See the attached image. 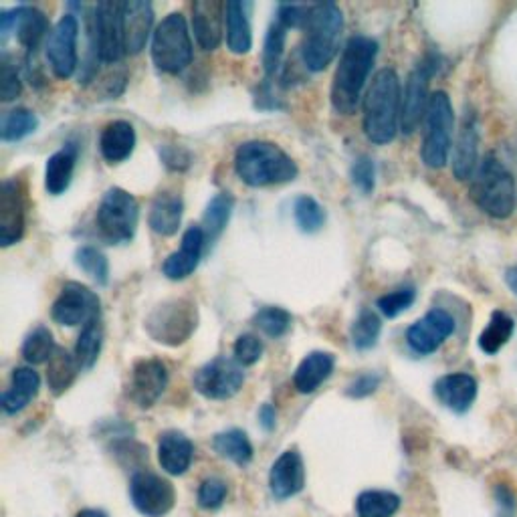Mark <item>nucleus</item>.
<instances>
[{
    "instance_id": "obj_1",
    "label": "nucleus",
    "mask_w": 517,
    "mask_h": 517,
    "mask_svg": "<svg viewBox=\"0 0 517 517\" xmlns=\"http://www.w3.org/2000/svg\"><path fill=\"white\" fill-rule=\"evenodd\" d=\"M378 57V43L366 35L348 39L332 81V108L340 116H354Z\"/></svg>"
},
{
    "instance_id": "obj_2",
    "label": "nucleus",
    "mask_w": 517,
    "mask_h": 517,
    "mask_svg": "<svg viewBox=\"0 0 517 517\" xmlns=\"http://www.w3.org/2000/svg\"><path fill=\"white\" fill-rule=\"evenodd\" d=\"M364 134L376 146L390 144L400 128L402 89L394 69L384 67L374 77L362 101Z\"/></svg>"
},
{
    "instance_id": "obj_3",
    "label": "nucleus",
    "mask_w": 517,
    "mask_h": 517,
    "mask_svg": "<svg viewBox=\"0 0 517 517\" xmlns=\"http://www.w3.org/2000/svg\"><path fill=\"white\" fill-rule=\"evenodd\" d=\"M235 172L251 188L293 182L299 174L293 158L273 142L249 140L235 152Z\"/></svg>"
},
{
    "instance_id": "obj_4",
    "label": "nucleus",
    "mask_w": 517,
    "mask_h": 517,
    "mask_svg": "<svg viewBox=\"0 0 517 517\" xmlns=\"http://www.w3.org/2000/svg\"><path fill=\"white\" fill-rule=\"evenodd\" d=\"M344 33V13L336 3L314 5L312 17L305 27V41L301 47L303 65L320 73L338 55L340 41Z\"/></svg>"
},
{
    "instance_id": "obj_5",
    "label": "nucleus",
    "mask_w": 517,
    "mask_h": 517,
    "mask_svg": "<svg viewBox=\"0 0 517 517\" xmlns=\"http://www.w3.org/2000/svg\"><path fill=\"white\" fill-rule=\"evenodd\" d=\"M471 198L493 219H507L513 215L517 202L515 180L493 154L479 164L471 182Z\"/></svg>"
},
{
    "instance_id": "obj_6",
    "label": "nucleus",
    "mask_w": 517,
    "mask_h": 517,
    "mask_svg": "<svg viewBox=\"0 0 517 517\" xmlns=\"http://www.w3.org/2000/svg\"><path fill=\"white\" fill-rule=\"evenodd\" d=\"M198 326L196 303L188 297L166 299L156 305L144 322L146 334L162 346L178 348L186 344Z\"/></svg>"
},
{
    "instance_id": "obj_7",
    "label": "nucleus",
    "mask_w": 517,
    "mask_h": 517,
    "mask_svg": "<svg viewBox=\"0 0 517 517\" xmlns=\"http://www.w3.org/2000/svg\"><path fill=\"white\" fill-rule=\"evenodd\" d=\"M138 223L140 204L134 194L120 186H114L103 194L97 206L95 225L99 229V235L110 245L130 243L136 237Z\"/></svg>"
},
{
    "instance_id": "obj_8",
    "label": "nucleus",
    "mask_w": 517,
    "mask_h": 517,
    "mask_svg": "<svg viewBox=\"0 0 517 517\" xmlns=\"http://www.w3.org/2000/svg\"><path fill=\"white\" fill-rule=\"evenodd\" d=\"M423 124H425V134H423L421 158L429 168L439 170L449 162V154L453 148V130H455L453 103L445 91H435L431 95Z\"/></svg>"
},
{
    "instance_id": "obj_9",
    "label": "nucleus",
    "mask_w": 517,
    "mask_h": 517,
    "mask_svg": "<svg viewBox=\"0 0 517 517\" xmlns=\"http://www.w3.org/2000/svg\"><path fill=\"white\" fill-rule=\"evenodd\" d=\"M194 57L188 23L180 13H170L154 31L152 61L170 75L182 73Z\"/></svg>"
},
{
    "instance_id": "obj_10",
    "label": "nucleus",
    "mask_w": 517,
    "mask_h": 517,
    "mask_svg": "<svg viewBox=\"0 0 517 517\" xmlns=\"http://www.w3.org/2000/svg\"><path fill=\"white\" fill-rule=\"evenodd\" d=\"M124 7L126 3H114V0L93 7L89 33L101 63H118L126 55Z\"/></svg>"
},
{
    "instance_id": "obj_11",
    "label": "nucleus",
    "mask_w": 517,
    "mask_h": 517,
    "mask_svg": "<svg viewBox=\"0 0 517 517\" xmlns=\"http://www.w3.org/2000/svg\"><path fill=\"white\" fill-rule=\"evenodd\" d=\"M439 69V59L435 55H427L415 69L410 71L404 95H402V114H400V130L404 136H412L421 122H425L429 108V83Z\"/></svg>"
},
{
    "instance_id": "obj_12",
    "label": "nucleus",
    "mask_w": 517,
    "mask_h": 517,
    "mask_svg": "<svg viewBox=\"0 0 517 517\" xmlns=\"http://www.w3.org/2000/svg\"><path fill=\"white\" fill-rule=\"evenodd\" d=\"M192 384H194V390L204 398L227 400V398H233L243 388L245 372L237 360L219 356L196 370Z\"/></svg>"
},
{
    "instance_id": "obj_13",
    "label": "nucleus",
    "mask_w": 517,
    "mask_h": 517,
    "mask_svg": "<svg viewBox=\"0 0 517 517\" xmlns=\"http://www.w3.org/2000/svg\"><path fill=\"white\" fill-rule=\"evenodd\" d=\"M99 305L101 301L95 291L83 283L67 281L51 307V318L59 326L67 328L85 326L87 322L99 318Z\"/></svg>"
},
{
    "instance_id": "obj_14",
    "label": "nucleus",
    "mask_w": 517,
    "mask_h": 517,
    "mask_svg": "<svg viewBox=\"0 0 517 517\" xmlns=\"http://www.w3.org/2000/svg\"><path fill=\"white\" fill-rule=\"evenodd\" d=\"M77 39H79V21L75 15L65 13L51 29L45 45L47 61L55 77L69 79L77 71V63H79Z\"/></svg>"
},
{
    "instance_id": "obj_15",
    "label": "nucleus",
    "mask_w": 517,
    "mask_h": 517,
    "mask_svg": "<svg viewBox=\"0 0 517 517\" xmlns=\"http://www.w3.org/2000/svg\"><path fill=\"white\" fill-rule=\"evenodd\" d=\"M11 33L17 35L21 47L31 55L35 53L45 37H49V19L35 7H15L0 13V39L7 41Z\"/></svg>"
},
{
    "instance_id": "obj_16",
    "label": "nucleus",
    "mask_w": 517,
    "mask_h": 517,
    "mask_svg": "<svg viewBox=\"0 0 517 517\" xmlns=\"http://www.w3.org/2000/svg\"><path fill=\"white\" fill-rule=\"evenodd\" d=\"M453 332H455L453 316L447 312V309L435 307L427 316H423L419 322H415L406 330V344L415 354L429 356L437 352L453 336Z\"/></svg>"
},
{
    "instance_id": "obj_17",
    "label": "nucleus",
    "mask_w": 517,
    "mask_h": 517,
    "mask_svg": "<svg viewBox=\"0 0 517 517\" xmlns=\"http://www.w3.org/2000/svg\"><path fill=\"white\" fill-rule=\"evenodd\" d=\"M130 495L140 513L146 517H162L166 515L176 501V493L170 481L150 473L140 471L132 477Z\"/></svg>"
},
{
    "instance_id": "obj_18",
    "label": "nucleus",
    "mask_w": 517,
    "mask_h": 517,
    "mask_svg": "<svg viewBox=\"0 0 517 517\" xmlns=\"http://www.w3.org/2000/svg\"><path fill=\"white\" fill-rule=\"evenodd\" d=\"M25 196L17 178L0 184V245H17L25 235Z\"/></svg>"
},
{
    "instance_id": "obj_19",
    "label": "nucleus",
    "mask_w": 517,
    "mask_h": 517,
    "mask_svg": "<svg viewBox=\"0 0 517 517\" xmlns=\"http://www.w3.org/2000/svg\"><path fill=\"white\" fill-rule=\"evenodd\" d=\"M227 23V3L196 0L192 5V33L200 49L215 51L223 43Z\"/></svg>"
},
{
    "instance_id": "obj_20",
    "label": "nucleus",
    "mask_w": 517,
    "mask_h": 517,
    "mask_svg": "<svg viewBox=\"0 0 517 517\" xmlns=\"http://www.w3.org/2000/svg\"><path fill=\"white\" fill-rule=\"evenodd\" d=\"M168 386V370L162 360L146 358L132 368L128 394L140 408H150L158 402Z\"/></svg>"
},
{
    "instance_id": "obj_21",
    "label": "nucleus",
    "mask_w": 517,
    "mask_h": 517,
    "mask_svg": "<svg viewBox=\"0 0 517 517\" xmlns=\"http://www.w3.org/2000/svg\"><path fill=\"white\" fill-rule=\"evenodd\" d=\"M206 243L209 241H206L202 227H188L182 235L180 249L166 257V261L162 265V273L170 281H182V279L190 277L200 263Z\"/></svg>"
},
{
    "instance_id": "obj_22",
    "label": "nucleus",
    "mask_w": 517,
    "mask_h": 517,
    "mask_svg": "<svg viewBox=\"0 0 517 517\" xmlns=\"http://www.w3.org/2000/svg\"><path fill=\"white\" fill-rule=\"evenodd\" d=\"M479 162V124L473 112H467L457 142L453 146V174L457 180H469L477 172Z\"/></svg>"
},
{
    "instance_id": "obj_23",
    "label": "nucleus",
    "mask_w": 517,
    "mask_h": 517,
    "mask_svg": "<svg viewBox=\"0 0 517 517\" xmlns=\"http://www.w3.org/2000/svg\"><path fill=\"white\" fill-rule=\"evenodd\" d=\"M154 25V9L148 0H130L124 7L126 55H138L146 47Z\"/></svg>"
},
{
    "instance_id": "obj_24",
    "label": "nucleus",
    "mask_w": 517,
    "mask_h": 517,
    "mask_svg": "<svg viewBox=\"0 0 517 517\" xmlns=\"http://www.w3.org/2000/svg\"><path fill=\"white\" fill-rule=\"evenodd\" d=\"M136 130L126 120H114L99 134V152L108 164L126 162L136 150Z\"/></svg>"
},
{
    "instance_id": "obj_25",
    "label": "nucleus",
    "mask_w": 517,
    "mask_h": 517,
    "mask_svg": "<svg viewBox=\"0 0 517 517\" xmlns=\"http://www.w3.org/2000/svg\"><path fill=\"white\" fill-rule=\"evenodd\" d=\"M305 483V467L303 459L297 451H285L273 463L269 473V485L277 499L293 497L303 489Z\"/></svg>"
},
{
    "instance_id": "obj_26",
    "label": "nucleus",
    "mask_w": 517,
    "mask_h": 517,
    "mask_svg": "<svg viewBox=\"0 0 517 517\" xmlns=\"http://www.w3.org/2000/svg\"><path fill=\"white\" fill-rule=\"evenodd\" d=\"M336 356L332 352L316 350L309 352L297 366L293 374V386L299 394L316 392L334 372Z\"/></svg>"
},
{
    "instance_id": "obj_27",
    "label": "nucleus",
    "mask_w": 517,
    "mask_h": 517,
    "mask_svg": "<svg viewBox=\"0 0 517 517\" xmlns=\"http://www.w3.org/2000/svg\"><path fill=\"white\" fill-rule=\"evenodd\" d=\"M184 202L176 192H160L150 206L148 225L160 237H174L182 225Z\"/></svg>"
},
{
    "instance_id": "obj_28",
    "label": "nucleus",
    "mask_w": 517,
    "mask_h": 517,
    "mask_svg": "<svg viewBox=\"0 0 517 517\" xmlns=\"http://www.w3.org/2000/svg\"><path fill=\"white\" fill-rule=\"evenodd\" d=\"M77 156H79V146L75 142H67L61 150L49 156L45 166V190L51 196H59L71 186Z\"/></svg>"
},
{
    "instance_id": "obj_29",
    "label": "nucleus",
    "mask_w": 517,
    "mask_h": 517,
    "mask_svg": "<svg viewBox=\"0 0 517 517\" xmlns=\"http://www.w3.org/2000/svg\"><path fill=\"white\" fill-rule=\"evenodd\" d=\"M435 394L447 408L455 412H465L477 398V382L473 376L463 372L447 374L437 380Z\"/></svg>"
},
{
    "instance_id": "obj_30",
    "label": "nucleus",
    "mask_w": 517,
    "mask_h": 517,
    "mask_svg": "<svg viewBox=\"0 0 517 517\" xmlns=\"http://www.w3.org/2000/svg\"><path fill=\"white\" fill-rule=\"evenodd\" d=\"M194 445L188 437L178 431H166L160 435L158 461L162 469L170 475H184L192 463Z\"/></svg>"
},
{
    "instance_id": "obj_31",
    "label": "nucleus",
    "mask_w": 517,
    "mask_h": 517,
    "mask_svg": "<svg viewBox=\"0 0 517 517\" xmlns=\"http://www.w3.org/2000/svg\"><path fill=\"white\" fill-rule=\"evenodd\" d=\"M41 378L33 368H15L11 388L3 394V408L9 415H17L23 408L31 404V400L39 394Z\"/></svg>"
},
{
    "instance_id": "obj_32",
    "label": "nucleus",
    "mask_w": 517,
    "mask_h": 517,
    "mask_svg": "<svg viewBox=\"0 0 517 517\" xmlns=\"http://www.w3.org/2000/svg\"><path fill=\"white\" fill-rule=\"evenodd\" d=\"M227 47L235 55H247L253 49V31L247 5L239 0L227 3Z\"/></svg>"
},
{
    "instance_id": "obj_33",
    "label": "nucleus",
    "mask_w": 517,
    "mask_h": 517,
    "mask_svg": "<svg viewBox=\"0 0 517 517\" xmlns=\"http://www.w3.org/2000/svg\"><path fill=\"white\" fill-rule=\"evenodd\" d=\"M235 209V198L229 192H219L206 204V211L202 215V229L206 235V241H217L223 231L227 229Z\"/></svg>"
},
{
    "instance_id": "obj_34",
    "label": "nucleus",
    "mask_w": 517,
    "mask_h": 517,
    "mask_svg": "<svg viewBox=\"0 0 517 517\" xmlns=\"http://www.w3.org/2000/svg\"><path fill=\"white\" fill-rule=\"evenodd\" d=\"M79 364L75 356H71L67 350L57 348L53 358L49 360V370H47V384L55 396H61L69 386L75 382L79 374Z\"/></svg>"
},
{
    "instance_id": "obj_35",
    "label": "nucleus",
    "mask_w": 517,
    "mask_h": 517,
    "mask_svg": "<svg viewBox=\"0 0 517 517\" xmlns=\"http://www.w3.org/2000/svg\"><path fill=\"white\" fill-rule=\"evenodd\" d=\"M101 346H103V326H101V318H95L81 328V334L75 344V360L81 370H89L95 366Z\"/></svg>"
},
{
    "instance_id": "obj_36",
    "label": "nucleus",
    "mask_w": 517,
    "mask_h": 517,
    "mask_svg": "<svg viewBox=\"0 0 517 517\" xmlns=\"http://www.w3.org/2000/svg\"><path fill=\"white\" fill-rule=\"evenodd\" d=\"M513 330H515V324L511 316H507L505 312H493L489 324L479 336V348L489 356L497 354L511 340Z\"/></svg>"
},
{
    "instance_id": "obj_37",
    "label": "nucleus",
    "mask_w": 517,
    "mask_h": 517,
    "mask_svg": "<svg viewBox=\"0 0 517 517\" xmlns=\"http://www.w3.org/2000/svg\"><path fill=\"white\" fill-rule=\"evenodd\" d=\"M39 128V118L27 108H15L3 116L0 122V140L3 142H21L27 136L35 134Z\"/></svg>"
},
{
    "instance_id": "obj_38",
    "label": "nucleus",
    "mask_w": 517,
    "mask_h": 517,
    "mask_svg": "<svg viewBox=\"0 0 517 517\" xmlns=\"http://www.w3.org/2000/svg\"><path fill=\"white\" fill-rule=\"evenodd\" d=\"M213 447L221 457H225L237 465H247L253 459V445H251L249 437L239 429H231V431L217 435L213 439Z\"/></svg>"
},
{
    "instance_id": "obj_39",
    "label": "nucleus",
    "mask_w": 517,
    "mask_h": 517,
    "mask_svg": "<svg viewBox=\"0 0 517 517\" xmlns=\"http://www.w3.org/2000/svg\"><path fill=\"white\" fill-rule=\"evenodd\" d=\"M293 219L301 233L314 235L326 225V211L314 196L303 194L293 204Z\"/></svg>"
},
{
    "instance_id": "obj_40",
    "label": "nucleus",
    "mask_w": 517,
    "mask_h": 517,
    "mask_svg": "<svg viewBox=\"0 0 517 517\" xmlns=\"http://www.w3.org/2000/svg\"><path fill=\"white\" fill-rule=\"evenodd\" d=\"M400 497L390 491H364L356 501L360 517H390L398 511Z\"/></svg>"
},
{
    "instance_id": "obj_41",
    "label": "nucleus",
    "mask_w": 517,
    "mask_h": 517,
    "mask_svg": "<svg viewBox=\"0 0 517 517\" xmlns=\"http://www.w3.org/2000/svg\"><path fill=\"white\" fill-rule=\"evenodd\" d=\"M287 27L279 23L277 19L271 23L267 35H265V45H263V69L265 75L271 77L279 71L283 55H285V43H287Z\"/></svg>"
},
{
    "instance_id": "obj_42",
    "label": "nucleus",
    "mask_w": 517,
    "mask_h": 517,
    "mask_svg": "<svg viewBox=\"0 0 517 517\" xmlns=\"http://www.w3.org/2000/svg\"><path fill=\"white\" fill-rule=\"evenodd\" d=\"M75 265L97 285L110 283V261L97 247L83 245L75 251Z\"/></svg>"
},
{
    "instance_id": "obj_43",
    "label": "nucleus",
    "mask_w": 517,
    "mask_h": 517,
    "mask_svg": "<svg viewBox=\"0 0 517 517\" xmlns=\"http://www.w3.org/2000/svg\"><path fill=\"white\" fill-rule=\"evenodd\" d=\"M382 332V322L380 318L372 312V309L364 307L362 312L358 314V318L352 324V344L356 350H372L378 344Z\"/></svg>"
},
{
    "instance_id": "obj_44",
    "label": "nucleus",
    "mask_w": 517,
    "mask_h": 517,
    "mask_svg": "<svg viewBox=\"0 0 517 517\" xmlns=\"http://www.w3.org/2000/svg\"><path fill=\"white\" fill-rule=\"evenodd\" d=\"M57 346L53 340V334L45 326H37L23 342V358L29 364H45L53 358Z\"/></svg>"
},
{
    "instance_id": "obj_45",
    "label": "nucleus",
    "mask_w": 517,
    "mask_h": 517,
    "mask_svg": "<svg viewBox=\"0 0 517 517\" xmlns=\"http://www.w3.org/2000/svg\"><path fill=\"white\" fill-rule=\"evenodd\" d=\"M253 324L269 338H283L293 324L291 314L283 307H261L253 318Z\"/></svg>"
},
{
    "instance_id": "obj_46",
    "label": "nucleus",
    "mask_w": 517,
    "mask_h": 517,
    "mask_svg": "<svg viewBox=\"0 0 517 517\" xmlns=\"http://www.w3.org/2000/svg\"><path fill=\"white\" fill-rule=\"evenodd\" d=\"M417 299V289L415 287H400L394 289L382 297H378L376 307L380 309V314L384 318H398L400 314H404L406 309H410V305L415 303Z\"/></svg>"
},
{
    "instance_id": "obj_47",
    "label": "nucleus",
    "mask_w": 517,
    "mask_h": 517,
    "mask_svg": "<svg viewBox=\"0 0 517 517\" xmlns=\"http://www.w3.org/2000/svg\"><path fill=\"white\" fill-rule=\"evenodd\" d=\"M23 83L19 77L17 65L9 59L7 53H3V61H0V99L5 103L15 101L21 95Z\"/></svg>"
},
{
    "instance_id": "obj_48",
    "label": "nucleus",
    "mask_w": 517,
    "mask_h": 517,
    "mask_svg": "<svg viewBox=\"0 0 517 517\" xmlns=\"http://www.w3.org/2000/svg\"><path fill=\"white\" fill-rule=\"evenodd\" d=\"M227 497V483L219 477L204 479L198 489V503L204 509H217Z\"/></svg>"
},
{
    "instance_id": "obj_49",
    "label": "nucleus",
    "mask_w": 517,
    "mask_h": 517,
    "mask_svg": "<svg viewBox=\"0 0 517 517\" xmlns=\"http://www.w3.org/2000/svg\"><path fill=\"white\" fill-rule=\"evenodd\" d=\"M352 184L362 192V194H372L376 186V166L374 160L368 156H360L352 164Z\"/></svg>"
},
{
    "instance_id": "obj_50",
    "label": "nucleus",
    "mask_w": 517,
    "mask_h": 517,
    "mask_svg": "<svg viewBox=\"0 0 517 517\" xmlns=\"http://www.w3.org/2000/svg\"><path fill=\"white\" fill-rule=\"evenodd\" d=\"M233 352H235V360L241 366H253L263 356V342L253 334H243L237 338Z\"/></svg>"
},
{
    "instance_id": "obj_51",
    "label": "nucleus",
    "mask_w": 517,
    "mask_h": 517,
    "mask_svg": "<svg viewBox=\"0 0 517 517\" xmlns=\"http://www.w3.org/2000/svg\"><path fill=\"white\" fill-rule=\"evenodd\" d=\"M314 5H279L277 7V21L283 23L287 29H305L309 17H312Z\"/></svg>"
},
{
    "instance_id": "obj_52",
    "label": "nucleus",
    "mask_w": 517,
    "mask_h": 517,
    "mask_svg": "<svg viewBox=\"0 0 517 517\" xmlns=\"http://www.w3.org/2000/svg\"><path fill=\"white\" fill-rule=\"evenodd\" d=\"M160 158L162 162L170 168V170H186L192 164V156L188 150L180 148V146H164L160 150Z\"/></svg>"
},
{
    "instance_id": "obj_53",
    "label": "nucleus",
    "mask_w": 517,
    "mask_h": 517,
    "mask_svg": "<svg viewBox=\"0 0 517 517\" xmlns=\"http://www.w3.org/2000/svg\"><path fill=\"white\" fill-rule=\"evenodd\" d=\"M378 386H380V376L368 372V374L358 376V378L348 386V396H352V398H364V396H370Z\"/></svg>"
},
{
    "instance_id": "obj_54",
    "label": "nucleus",
    "mask_w": 517,
    "mask_h": 517,
    "mask_svg": "<svg viewBox=\"0 0 517 517\" xmlns=\"http://www.w3.org/2000/svg\"><path fill=\"white\" fill-rule=\"evenodd\" d=\"M275 419H277V412L271 404H263V408L259 410V421L263 425L265 431H271L275 427Z\"/></svg>"
},
{
    "instance_id": "obj_55",
    "label": "nucleus",
    "mask_w": 517,
    "mask_h": 517,
    "mask_svg": "<svg viewBox=\"0 0 517 517\" xmlns=\"http://www.w3.org/2000/svg\"><path fill=\"white\" fill-rule=\"evenodd\" d=\"M505 281H507V285L511 287V291L517 295V267H515V269H509V271L505 273Z\"/></svg>"
},
{
    "instance_id": "obj_56",
    "label": "nucleus",
    "mask_w": 517,
    "mask_h": 517,
    "mask_svg": "<svg viewBox=\"0 0 517 517\" xmlns=\"http://www.w3.org/2000/svg\"><path fill=\"white\" fill-rule=\"evenodd\" d=\"M75 517H106V513H101V511H97V509H83V511H79Z\"/></svg>"
}]
</instances>
